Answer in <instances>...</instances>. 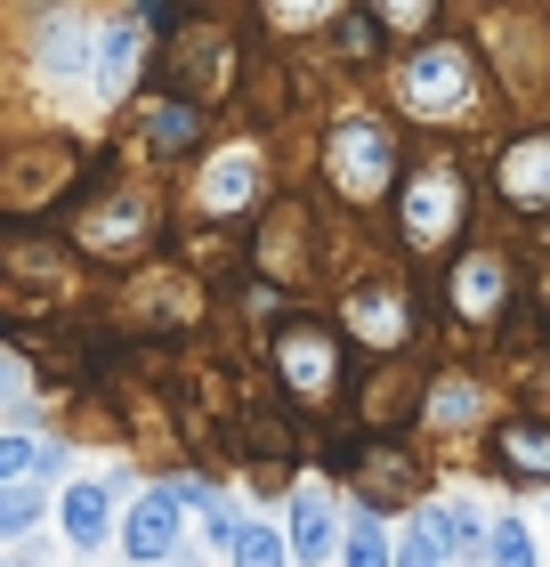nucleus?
Returning a JSON list of instances; mask_svg holds the SVG:
<instances>
[{"label":"nucleus","instance_id":"f257e3e1","mask_svg":"<svg viewBox=\"0 0 550 567\" xmlns=\"http://www.w3.org/2000/svg\"><path fill=\"white\" fill-rule=\"evenodd\" d=\"M397 97H405V114H422V122H469L478 114V58H469L461 41H413L405 49V65H397Z\"/></svg>","mask_w":550,"mask_h":567},{"label":"nucleus","instance_id":"f03ea898","mask_svg":"<svg viewBox=\"0 0 550 567\" xmlns=\"http://www.w3.org/2000/svg\"><path fill=\"white\" fill-rule=\"evenodd\" d=\"M97 33H106V17H90V9H41L33 17V33H24V65H33V82L49 97H82L97 90Z\"/></svg>","mask_w":550,"mask_h":567},{"label":"nucleus","instance_id":"7ed1b4c3","mask_svg":"<svg viewBox=\"0 0 550 567\" xmlns=\"http://www.w3.org/2000/svg\"><path fill=\"white\" fill-rule=\"evenodd\" d=\"M324 178L340 203H381L388 187H397V138H388L381 114H340L324 131Z\"/></svg>","mask_w":550,"mask_h":567},{"label":"nucleus","instance_id":"20e7f679","mask_svg":"<svg viewBox=\"0 0 550 567\" xmlns=\"http://www.w3.org/2000/svg\"><path fill=\"white\" fill-rule=\"evenodd\" d=\"M154 195L138 178H106L90 203H73V251H90V260H138L154 244Z\"/></svg>","mask_w":550,"mask_h":567},{"label":"nucleus","instance_id":"39448f33","mask_svg":"<svg viewBox=\"0 0 550 567\" xmlns=\"http://www.w3.org/2000/svg\"><path fill=\"white\" fill-rule=\"evenodd\" d=\"M259 195H268V154H259L251 138L211 146V154L195 163V178H187V212H195V219H211V227L251 219V212H259Z\"/></svg>","mask_w":550,"mask_h":567},{"label":"nucleus","instance_id":"423d86ee","mask_svg":"<svg viewBox=\"0 0 550 567\" xmlns=\"http://www.w3.org/2000/svg\"><path fill=\"white\" fill-rule=\"evenodd\" d=\"M461 227H469V178L454 163H422L397 195V236L413 251H445L461 244Z\"/></svg>","mask_w":550,"mask_h":567},{"label":"nucleus","instance_id":"0eeeda50","mask_svg":"<svg viewBox=\"0 0 550 567\" xmlns=\"http://www.w3.org/2000/svg\"><path fill=\"white\" fill-rule=\"evenodd\" d=\"M276 373L300 405H332L340 398V332L316 317H292L276 332Z\"/></svg>","mask_w":550,"mask_h":567},{"label":"nucleus","instance_id":"6e6552de","mask_svg":"<svg viewBox=\"0 0 550 567\" xmlns=\"http://www.w3.org/2000/svg\"><path fill=\"white\" fill-rule=\"evenodd\" d=\"M146 58H154V33L138 9H114L106 33H97V97L122 106V97H146Z\"/></svg>","mask_w":550,"mask_h":567},{"label":"nucleus","instance_id":"1a4fd4ad","mask_svg":"<svg viewBox=\"0 0 550 567\" xmlns=\"http://www.w3.org/2000/svg\"><path fill=\"white\" fill-rule=\"evenodd\" d=\"M203 131H211V106H195V97H178V90H146L138 97V146H146V163H187V154L203 146Z\"/></svg>","mask_w":550,"mask_h":567},{"label":"nucleus","instance_id":"9d476101","mask_svg":"<svg viewBox=\"0 0 550 567\" xmlns=\"http://www.w3.org/2000/svg\"><path fill=\"white\" fill-rule=\"evenodd\" d=\"M178 527H187L178 486H146V495L122 511V551L138 559V567H170L178 559Z\"/></svg>","mask_w":550,"mask_h":567},{"label":"nucleus","instance_id":"9b49d317","mask_svg":"<svg viewBox=\"0 0 550 567\" xmlns=\"http://www.w3.org/2000/svg\"><path fill=\"white\" fill-rule=\"evenodd\" d=\"M163 49L178 58V73H163V90L195 97V106H211V97L227 90V33H219V24H187V33L163 41Z\"/></svg>","mask_w":550,"mask_h":567},{"label":"nucleus","instance_id":"f8f14e48","mask_svg":"<svg viewBox=\"0 0 550 567\" xmlns=\"http://www.w3.org/2000/svg\"><path fill=\"white\" fill-rule=\"evenodd\" d=\"M494 187H502L510 212H550V131L510 138L502 163H494Z\"/></svg>","mask_w":550,"mask_h":567},{"label":"nucleus","instance_id":"ddd939ff","mask_svg":"<svg viewBox=\"0 0 550 567\" xmlns=\"http://www.w3.org/2000/svg\"><path fill=\"white\" fill-rule=\"evenodd\" d=\"M58 527H65L73 551H106V535H114V486H106V478L58 486Z\"/></svg>","mask_w":550,"mask_h":567},{"label":"nucleus","instance_id":"4468645a","mask_svg":"<svg viewBox=\"0 0 550 567\" xmlns=\"http://www.w3.org/2000/svg\"><path fill=\"white\" fill-rule=\"evenodd\" d=\"M283 544H292L300 567H316V559L340 551V511H332L324 486H300V495H292V527H283Z\"/></svg>","mask_w":550,"mask_h":567},{"label":"nucleus","instance_id":"2eb2a0df","mask_svg":"<svg viewBox=\"0 0 550 567\" xmlns=\"http://www.w3.org/2000/svg\"><path fill=\"white\" fill-rule=\"evenodd\" d=\"M349 324H356L373 349H405L413 308H405V292H397V284H356V292H349Z\"/></svg>","mask_w":550,"mask_h":567},{"label":"nucleus","instance_id":"dca6fc26","mask_svg":"<svg viewBox=\"0 0 550 567\" xmlns=\"http://www.w3.org/2000/svg\"><path fill=\"white\" fill-rule=\"evenodd\" d=\"M502 284H510V260H502V251H469L445 292H454V308H461L469 324H494V308H502Z\"/></svg>","mask_w":550,"mask_h":567},{"label":"nucleus","instance_id":"f3484780","mask_svg":"<svg viewBox=\"0 0 550 567\" xmlns=\"http://www.w3.org/2000/svg\"><path fill=\"white\" fill-rule=\"evenodd\" d=\"M494 462H502L510 478H535V486H550V422H542V414H518V422H502V437H494Z\"/></svg>","mask_w":550,"mask_h":567},{"label":"nucleus","instance_id":"a211bd4d","mask_svg":"<svg viewBox=\"0 0 550 567\" xmlns=\"http://www.w3.org/2000/svg\"><path fill=\"white\" fill-rule=\"evenodd\" d=\"M58 462H65V446H49V437H33V430H0V486L49 478Z\"/></svg>","mask_w":550,"mask_h":567},{"label":"nucleus","instance_id":"6ab92c4d","mask_svg":"<svg viewBox=\"0 0 550 567\" xmlns=\"http://www.w3.org/2000/svg\"><path fill=\"white\" fill-rule=\"evenodd\" d=\"M49 486L41 478H17V486H0V544H24V535H33L41 519H49Z\"/></svg>","mask_w":550,"mask_h":567},{"label":"nucleus","instance_id":"aec40b11","mask_svg":"<svg viewBox=\"0 0 550 567\" xmlns=\"http://www.w3.org/2000/svg\"><path fill=\"white\" fill-rule=\"evenodd\" d=\"M340 567H397V544L381 535L373 511H356V519H349V535H340Z\"/></svg>","mask_w":550,"mask_h":567},{"label":"nucleus","instance_id":"412c9836","mask_svg":"<svg viewBox=\"0 0 550 567\" xmlns=\"http://www.w3.org/2000/svg\"><path fill=\"white\" fill-rule=\"evenodd\" d=\"M227 567H292V544H283V527H259V519H243V535H235Z\"/></svg>","mask_w":550,"mask_h":567},{"label":"nucleus","instance_id":"4be33fe9","mask_svg":"<svg viewBox=\"0 0 550 567\" xmlns=\"http://www.w3.org/2000/svg\"><path fill=\"white\" fill-rule=\"evenodd\" d=\"M429 527L445 535V551L454 559H478V544H486V519L469 503H445V511H429Z\"/></svg>","mask_w":550,"mask_h":567},{"label":"nucleus","instance_id":"5701e85b","mask_svg":"<svg viewBox=\"0 0 550 567\" xmlns=\"http://www.w3.org/2000/svg\"><path fill=\"white\" fill-rule=\"evenodd\" d=\"M364 9H373L381 33H397V41H422L437 24V0H364Z\"/></svg>","mask_w":550,"mask_h":567},{"label":"nucleus","instance_id":"b1692460","mask_svg":"<svg viewBox=\"0 0 550 567\" xmlns=\"http://www.w3.org/2000/svg\"><path fill=\"white\" fill-rule=\"evenodd\" d=\"M445 559H454V551H445V535L429 527V511H422V519L397 535V567H445Z\"/></svg>","mask_w":550,"mask_h":567},{"label":"nucleus","instance_id":"393cba45","mask_svg":"<svg viewBox=\"0 0 550 567\" xmlns=\"http://www.w3.org/2000/svg\"><path fill=\"white\" fill-rule=\"evenodd\" d=\"M486 567H535V535L518 527V519H502L486 535Z\"/></svg>","mask_w":550,"mask_h":567},{"label":"nucleus","instance_id":"a878e982","mask_svg":"<svg viewBox=\"0 0 550 567\" xmlns=\"http://www.w3.org/2000/svg\"><path fill=\"white\" fill-rule=\"evenodd\" d=\"M429 414L437 422H469V414H478V381H437V390H429Z\"/></svg>","mask_w":550,"mask_h":567},{"label":"nucleus","instance_id":"bb28decb","mask_svg":"<svg viewBox=\"0 0 550 567\" xmlns=\"http://www.w3.org/2000/svg\"><path fill=\"white\" fill-rule=\"evenodd\" d=\"M268 17L276 24H316V17H332V0H268Z\"/></svg>","mask_w":550,"mask_h":567},{"label":"nucleus","instance_id":"cd10ccee","mask_svg":"<svg viewBox=\"0 0 550 567\" xmlns=\"http://www.w3.org/2000/svg\"><path fill=\"white\" fill-rule=\"evenodd\" d=\"M0 405H24V357L0 349Z\"/></svg>","mask_w":550,"mask_h":567}]
</instances>
